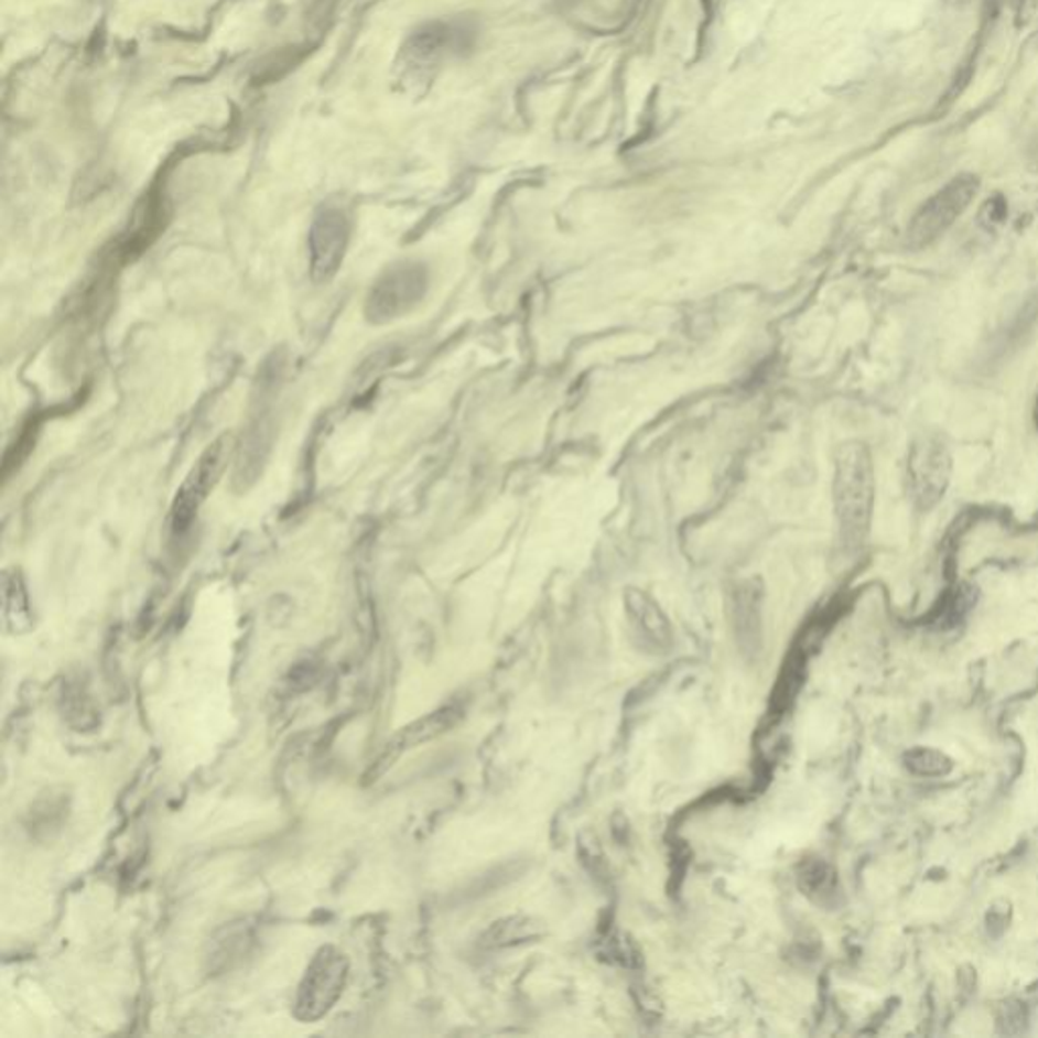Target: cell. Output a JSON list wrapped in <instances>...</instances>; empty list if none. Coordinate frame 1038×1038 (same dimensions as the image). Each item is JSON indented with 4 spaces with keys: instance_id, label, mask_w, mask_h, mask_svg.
<instances>
[{
    "instance_id": "obj_1",
    "label": "cell",
    "mask_w": 1038,
    "mask_h": 1038,
    "mask_svg": "<svg viewBox=\"0 0 1038 1038\" xmlns=\"http://www.w3.org/2000/svg\"><path fill=\"white\" fill-rule=\"evenodd\" d=\"M874 469L868 448L862 443L840 446L834 475V506L842 536L856 542L862 540L873 516Z\"/></svg>"
},
{
    "instance_id": "obj_2",
    "label": "cell",
    "mask_w": 1038,
    "mask_h": 1038,
    "mask_svg": "<svg viewBox=\"0 0 1038 1038\" xmlns=\"http://www.w3.org/2000/svg\"><path fill=\"white\" fill-rule=\"evenodd\" d=\"M349 974V963L337 948H321L309 963L296 990L294 1016L301 1023H317L342 998Z\"/></svg>"
},
{
    "instance_id": "obj_3",
    "label": "cell",
    "mask_w": 1038,
    "mask_h": 1038,
    "mask_svg": "<svg viewBox=\"0 0 1038 1038\" xmlns=\"http://www.w3.org/2000/svg\"><path fill=\"white\" fill-rule=\"evenodd\" d=\"M429 289V272L419 262H400L388 268L371 286L366 301V317L371 323H388L412 311Z\"/></svg>"
},
{
    "instance_id": "obj_4",
    "label": "cell",
    "mask_w": 1038,
    "mask_h": 1038,
    "mask_svg": "<svg viewBox=\"0 0 1038 1038\" xmlns=\"http://www.w3.org/2000/svg\"><path fill=\"white\" fill-rule=\"evenodd\" d=\"M229 453H231V436L224 434L193 465V469L185 477L183 485L179 487L177 497L173 501V509H171L173 533L181 536L190 530L191 521L197 516V509L202 507L203 501L207 499V494L214 489L217 479L226 469Z\"/></svg>"
},
{
    "instance_id": "obj_5",
    "label": "cell",
    "mask_w": 1038,
    "mask_h": 1038,
    "mask_svg": "<svg viewBox=\"0 0 1038 1038\" xmlns=\"http://www.w3.org/2000/svg\"><path fill=\"white\" fill-rule=\"evenodd\" d=\"M980 190V181L974 175H960L951 179L945 187L929 197L919 207L909 226V240L912 246H927L929 241L938 240L945 229L953 226V221L962 216L972 203L975 193Z\"/></svg>"
},
{
    "instance_id": "obj_6",
    "label": "cell",
    "mask_w": 1038,
    "mask_h": 1038,
    "mask_svg": "<svg viewBox=\"0 0 1038 1038\" xmlns=\"http://www.w3.org/2000/svg\"><path fill=\"white\" fill-rule=\"evenodd\" d=\"M352 238V221L342 207L327 205L318 212L309 231L311 277L318 284L329 282L343 264Z\"/></svg>"
},
{
    "instance_id": "obj_7",
    "label": "cell",
    "mask_w": 1038,
    "mask_h": 1038,
    "mask_svg": "<svg viewBox=\"0 0 1038 1038\" xmlns=\"http://www.w3.org/2000/svg\"><path fill=\"white\" fill-rule=\"evenodd\" d=\"M469 35L467 29L451 25V23H431L412 33L402 47V67L406 76H417L426 72L436 62L443 60L448 51L465 47V39Z\"/></svg>"
},
{
    "instance_id": "obj_8",
    "label": "cell",
    "mask_w": 1038,
    "mask_h": 1038,
    "mask_svg": "<svg viewBox=\"0 0 1038 1038\" xmlns=\"http://www.w3.org/2000/svg\"><path fill=\"white\" fill-rule=\"evenodd\" d=\"M625 607H627V615L634 625L635 634L641 637L646 646L656 647L661 651H666L671 646L670 620L651 596H647L644 591L629 588L625 595Z\"/></svg>"
},
{
    "instance_id": "obj_9",
    "label": "cell",
    "mask_w": 1038,
    "mask_h": 1038,
    "mask_svg": "<svg viewBox=\"0 0 1038 1038\" xmlns=\"http://www.w3.org/2000/svg\"><path fill=\"white\" fill-rule=\"evenodd\" d=\"M950 461L938 444H927L912 461V477L925 499H938L948 483Z\"/></svg>"
},
{
    "instance_id": "obj_10",
    "label": "cell",
    "mask_w": 1038,
    "mask_h": 1038,
    "mask_svg": "<svg viewBox=\"0 0 1038 1038\" xmlns=\"http://www.w3.org/2000/svg\"><path fill=\"white\" fill-rule=\"evenodd\" d=\"M458 718H461V712H458V710L443 709L439 710V712H434L431 716H426V718H422V721L417 722V724L408 726L400 735L393 738L392 745H388V755L392 753V757L388 759V763L396 759L404 748L417 747L420 743H426V740H431L434 736L443 735L448 728L455 726ZM388 763H386V765H388ZM390 765H392V763H390Z\"/></svg>"
},
{
    "instance_id": "obj_11",
    "label": "cell",
    "mask_w": 1038,
    "mask_h": 1038,
    "mask_svg": "<svg viewBox=\"0 0 1038 1038\" xmlns=\"http://www.w3.org/2000/svg\"><path fill=\"white\" fill-rule=\"evenodd\" d=\"M907 771L921 779H943L955 771V759L931 745H912L900 757Z\"/></svg>"
},
{
    "instance_id": "obj_12",
    "label": "cell",
    "mask_w": 1038,
    "mask_h": 1038,
    "mask_svg": "<svg viewBox=\"0 0 1038 1038\" xmlns=\"http://www.w3.org/2000/svg\"><path fill=\"white\" fill-rule=\"evenodd\" d=\"M799 885L805 890V895L815 900V902H834L840 893V883L837 874L830 864L822 861H813L805 864L803 873L799 876Z\"/></svg>"
},
{
    "instance_id": "obj_13",
    "label": "cell",
    "mask_w": 1038,
    "mask_h": 1038,
    "mask_svg": "<svg viewBox=\"0 0 1038 1038\" xmlns=\"http://www.w3.org/2000/svg\"><path fill=\"white\" fill-rule=\"evenodd\" d=\"M1014 923V905L1008 897H996L984 911V929L990 939L1004 938Z\"/></svg>"
}]
</instances>
